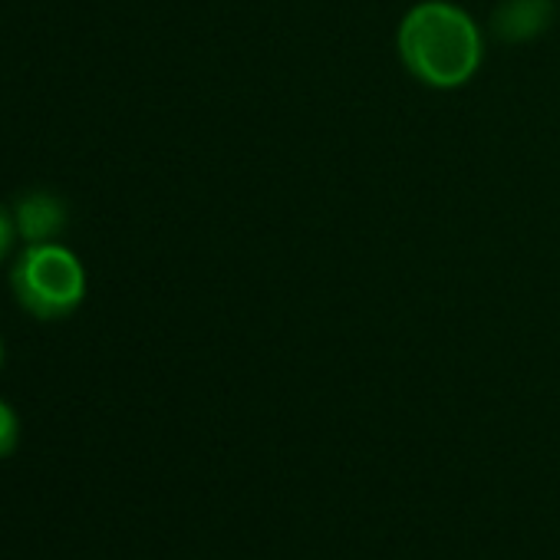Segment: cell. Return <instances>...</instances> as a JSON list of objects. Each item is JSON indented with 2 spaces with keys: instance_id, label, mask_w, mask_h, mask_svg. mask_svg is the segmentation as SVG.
Returning a JSON list of instances; mask_svg holds the SVG:
<instances>
[{
  "instance_id": "obj_1",
  "label": "cell",
  "mask_w": 560,
  "mask_h": 560,
  "mask_svg": "<svg viewBox=\"0 0 560 560\" xmlns=\"http://www.w3.org/2000/svg\"><path fill=\"white\" fill-rule=\"evenodd\" d=\"M396 50L412 80L429 90H462L485 60V37L475 18L452 0H422L396 31Z\"/></svg>"
},
{
  "instance_id": "obj_2",
  "label": "cell",
  "mask_w": 560,
  "mask_h": 560,
  "mask_svg": "<svg viewBox=\"0 0 560 560\" xmlns=\"http://www.w3.org/2000/svg\"><path fill=\"white\" fill-rule=\"evenodd\" d=\"M14 294L27 314L37 320H63L86 298V270L80 257L60 244H31L14 273Z\"/></svg>"
},
{
  "instance_id": "obj_3",
  "label": "cell",
  "mask_w": 560,
  "mask_h": 560,
  "mask_svg": "<svg viewBox=\"0 0 560 560\" xmlns=\"http://www.w3.org/2000/svg\"><path fill=\"white\" fill-rule=\"evenodd\" d=\"M553 18H557L553 0H504L491 18V31L498 40L527 44L540 37L553 24Z\"/></svg>"
},
{
  "instance_id": "obj_4",
  "label": "cell",
  "mask_w": 560,
  "mask_h": 560,
  "mask_svg": "<svg viewBox=\"0 0 560 560\" xmlns=\"http://www.w3.org/2000/svg\"><path fill=\"white\" fill-rule=\"evenodd\" d=\"M14 224L27 244H50L67 228V208L50 191H31L21 198Z\"/></svg>"
},
{
  "instance_id": "obj_5",
  "label": "cell",
  "mask_w": 560,
  "mask_h": 560,
  "mask_svg": "<svg viewBox=\"0 0 560 560\" xmlns=\"http://www.w3.org/2000/svg\"><path fill=\"white\" fill-rule=\"evenodd\" d=\"M18 439H21L18 416H14V409L4 399H0V458H8L18 448Z\"/></svg>"
},
{
  "instance_id": "obj_6",
  "label": "cell",
  "mask_w": 560,
  "mask_h": 560,
  "mask_svg": "<svg viewBox=\"0 0 560 560\" xmlns=\"http://www.w3.org/2000/svg\"><path fill=\"white\" fill-rule=\"evenodd\" d=\"M14 221L4 214V211H0V257H4L8 250H11V244H14Z\"/></svg>"
}]
</instances>
